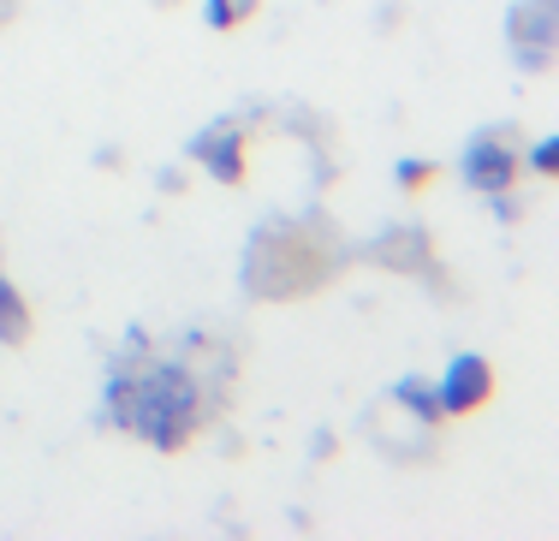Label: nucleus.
<instances>
[{"label": "nucleus", "instance_id": "9d476101", "mask_svg": "<svg viewBox=\"0 0 559 541\" xmlns=\"http://www.w3.org/2000/svg\"><path fill=\"white\" fill-rule=\"evenodd\" d=\"M262 0H203V24L209 31H238V24L257 19Z\"/></svg>", "mask_w": 559, "mask_h": 541}, {"label": "nucleus", "instance_id": "20e7f679", "mask_svg": "<svg viewBox=\"0 0 559 541\" xmlns=\"http://www.w3.org/2000/svg\"><path fill=\"white\" fill-rule=\"evenodd\" d=\"M364 262H376V268H388V274H417V280L435 286V292H447L435 239H429V227H417V220H393V227H381L376 239L364 244Z\"/></svg>", "mask_w": 559, "mask_h": 541}, {"label": "nucleus", "instance_id": "423d86ee", "mask_svg": "<svg viewBox=\"0 0 559 541\" xmlns=\"http://www.w3.org/2000/svg\"><path fill=\"white\" fill-rule=\"evenodd\" d=\"M488 399H495V369H488L483 351L447 358V369L435 375V405H441V417H471V411H483Z\"/></svg>", "mask_w": 559, "mask_h": 541}, {"label": "nucleus", "instance_id": "0eeeda50", "mask_svg": "<svg viewBox=\"0 0 559 541\" xmlns=\"http://www.w3.org/2000/svg\"><path fill=\"white\" fill-rule=\"evenodd\" d=\"M554 24H559V7H542V0H518L506 12V48L524 72H542L554 60Z\"/></svg>", "mask_w": 559, "mask_h": 541}, {"label": "nucleus", "instance_id": "1a4fd4ad", "mask_svg": "<svg viewBox=\"0 0 559 541\" xmlns=\"http://www.w3.org/2000/svg\"><path fill=\"white\" fill-rule=\"evenodd\" d=\"M31 298L19 292V286L7 280V268H0V346H24L31 339Z\"/></svg>", "mask_w": 559, "mask_h": 541}, {"label": "nucleus", "instance_id": "9b49d317", "mask_svg": "<svg viewBox=\"0 0 559 541\" xmlns=\"http://www.w3.org/2000/svg\"><path fill=\"white\" fill-rule=\"evenodd\" d=\"M518 173H536V179H554V173H559V131L536 137L524 155H518Z\"/></svg>", "mask_w": 559, "mask_h": 541}, {"label": "nucleus", "instance_id": "6e6552de", "mask_svg": "<svg viewBox=\"0 0 559 541\" xmlns=\"http://www.w3.org/2000/svg\"><path fill=\"white\" fill-rule=\"evenodd\" d=\"M388 405H393V411H405L411 422H423V429H435V422H441L435 381H423V375H399L393 387H388Z\"/></svg>", "mask_w": 559, "mask_h": 541}, {"label": "nucleus", "instance_id": "f8f14e48", "mask_svg": "<svg viewBox=\"0 0 559 541\" xmlns=\"http://www.w3.org/2000/svg\"><path fill=\"white\" fill-rule=\"evenodd\" d=\"M429 179H435V161H411V155H405V161L393 167V184H399V191H423Z\"/></svg>", "mask_w": 559, "mask_h": 541}, {"label": "nucleus", "instance_id": "7ed1b4c3", "mask_svg": "<svg viewBox=\"0 0 559 541\" xmlns=\"http://www.w3.org/2000/svg\"><path fill=\"white\" fill-rule=\"evenodd\" d=\"M459 184L476 196H495V191H512L518 184V143H512V125H483L464 137L459 149Z\"/></svg>", "mask_w": 559, "mask_h": 541}, {"label": "nucleus", "instance_id": "ddd939ff", "mask_svg": "<svg viewBox=\"0 0 559 541\" xmlns=\"http://www.w3.org/2000/svg\"><path fill=\"white\" fill-rule=\"evenodd\" d=\"M488 208H495L500 220H518V208H524V203H518V191H495V196H488Z\"/></svg>", "mask_w": 559, "mask_h": 541}, {"label": "nucleus", "instance_id": "4468645a", "mask_svg": "<svg viewBox=\"0 0 559 541\" xmlns=\"http://www.w3.org/2000/svg\"><path fill=\"white\" fill-rule=\"evenodd\" d=\"M150 7H179V0H150Z\"/></svg>", "mask_w": 559, "mask_h": 541}, {"label": "nucleus", "instance_id": "2eb2a0df", "mask_svg": "<svg viewBox=\"0 0 559 541\" xmlns=\"http://www.w3.org/2000/svg\"><path fill=\"white\" fill-rule=\"evenodd\" d=\"M542 7H559V0H542Z\"/></svg>", "mask_w": 559, "mask_h": 541}, {"label": "nucleus", "instance_id": "39448f33", "mask_svg": "<svg viewBox=\"0 0 559 541\" xmlns=\"http://www.w3.org/2000/svg\"><path fill=\"white\" fill-rule=\"evenodd\" d=\"M245 137H250V120L245 113H221V120H209L203 131H191V143H185V155H191L197 167H203L209 179L221 184H245Z\"/></svg>", "mask_w": 559, "mask_h": 541}, {"label": "nucleus", "instance_id": "f257e3e1", "mask_svg": "<svg viewBox=\"0 0 559 541\" xmlns=\"http://www.w3.org/2000/svg\"><path fill=\"white\" fill-rule=\"evenodd\" d=\"M215 411H221V387H215V375H203L185 358V334H179V346L150 351V334L131 327L126 346L108 363L102 422L143 446H155V453H185L209 429Z\"/></svg>", "mask_w": 559, "mask_h": 541}, {"label": "nucleus", "instance_id": "f03ea898", "mask_svg": "<svg viewBox=\"0 0 559 541\" xmlns=\"http://www.w3.org/2000/svg\"><path fill=\"white\" fill-rule=\"evenodd\" d=\"M340 262H345V244L322 220H262L245 244L238 280H245L250 298L292 303V298H310L316 286L334 280Z\"/></svg>", "mask_w": 559, "mask_h": 541}]
</instances>
